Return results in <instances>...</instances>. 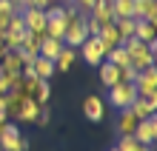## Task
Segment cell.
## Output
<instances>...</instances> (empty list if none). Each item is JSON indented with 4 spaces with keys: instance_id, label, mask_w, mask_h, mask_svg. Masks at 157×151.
Returning <instances> with one entry per match:
<instances>
[{
    "instance_id": "obj_8",
    "label": "cell",
    "mask_w": 157,
    "mask_h": 151,
    "mask_svg": "<svg viewBox=\"0 0 157 151\" xmlns=\"http://www.w3.org/2000/svg\"><path fill=\"white\" fill-rule=\"evenodd\" d=\"M80 54H83V60H86L89 66H100L103 63V51H100V40L97 37H86V40L80 43Z\"/></svg>"
},
{
    "instance_id": "obj_21",
    "label": "cell",
    "mask_w": 157,
    "mask_h": 151,
    "mask_svg": "<svg viewBox=\"0 0 157 151\" xmlns=\"http://www.w3.org/2000/svg\"><path fill=\"white\" fill-rule=\"evenodd\" d=\"M112 12H114V20H120V17H132L134 0H112Z\"/></svg>"
},
{
    "instance_id": "obj_28",
    "label": "cell",
    "mask_w": 157,
    "mask_h": 151,
    "mask_svg": "<svg viewBox=\"0 0 157 151\" xmlns=\"http://www.w3.org/2000/svg\"><path fill=\"white\" fill-rule=\"evenodd\" d=\"M94 3H97V0H71V6H75V9H80V14H83V17H86V14H91Z\"/></svg>"
},
{
    "instance_id": "obj_27",
    "label": "cell",
    "mask_w": 157,
    "mask_h": 151,
    "mask_svg": "<svg viewBox=\"0 0 157 151\" xmlns=\"http://www.w3.org/2000/svg\"><path fill=\"white\" fill-rule=\"evenodd\" d=\"M137 148H140V143H137L132 134H123L120 143H117V151H137Z\"/></svg>"
},
{
    "instance_id": "obj_17",
    "label": "cell",
    "mask_w": 157,
    "mask_h": 151,
    "mask_svg": "<svg viewBox=\"0 0 157 151\" xmlns=\"http://www.w3.org/2000/svg\"><path fill=\"white\" fill-rule=\"evenodd\" d=\"M137 123H140V120H137L128 108H123V111H120V120H117V131H120V137H123V134H134Z\"/></svg>"
},
{
    "instance_id": "obj_31",
    "label": "cell",
    "mask_w": 157,
    "mask_h": 151,
    "mask_svg": "<svg viewBox=\"0 0 157 151\" xmlns=\"http://www.w3.org/2000/svg\"><path fill=\"white\" fill-rule=\"evenodd\" d=\"M12 3H14V9H17V14H20L23 9H29V0H12Z\"/></svg>"
},
{
    "instance_id": "obj_2",
    "label": "cell",
    "mask_w": 157,
    "mask_h": 151,
    "mask_svg": "<svg viewBox=\"0 0 157 151\" xmlns=\"http://www.w3.org/2000/svg\"><path fill=\"white\" fill-rule=\"evenodd\" d=\"M137 100V89H134V83H117V86L109 89V103H112L114 108H128L132 103Z\"/></svg>"
},
{
    "instance_id": "obj_24",
    "label": "cell",
    "mask_w": 157,
    "mask_h": 151,
    "mask_svg": "<svg viewBox=\"0 0 157 151\" xmlns=\"http://www.w3.org/2000/svg\"><path fill=\"white\" fill-rule=\"evenodd\" d=\"M106 60L112 63V66H117V69H123V66H128V54H126L123 46H114V49L106 54Z\"/></svg>"
},
{
    "instance_id": "obj_7",
    "label": "cell",
    "mask_w": 157,
    "mask_h": 151,
    "mask_svg": "<svg viewBox=\"0 0 157 151\" xmlns=\"http://www.w3.org/2000/svg\"><path fill=\"white\" fill-rule=\"evenodd\" d=\"M128 111H132L137 120H149V117H154V111H157V94H154V97H137L132 106H128Z\"/></svg>"
},
{
    "instance_id": "obj_3",
    "label": "cell",
    "mask_w": 157,
    "mask_h": 151,
    "mask_svg": "<svg viewBox=\"0 0 157 151\" xmlns=\"http://www.w3.org/2000/svg\"><path fill=\"white\" fill-rule=\"evenodd\" d=\"M0 148L3 151H26L29 148V140L20 134V128H17L12 120H9V126L3 128V134H0Z\"/></svg>"
},
{
    "instance_id": "obj_26",
    "label": "cell",
    "mask_w": 157,
    "mask_h": 151,
    "mask_svg": "<svg viewBox=\"0 0 157 151\" xmlns=\"http://www.w3.org/2000/svg\"><path fill=\"white\" fill-rule=\"evenodd\" d=\"M17 83H20V74H3L0 71V94H9Z\"/></svg>"
},
{
    "instance_id": "obj_33",
    "label": "cell",
    "mask_w": 157,
    "mask_h": 151,
    "mask_svg": "<svg viewBox=\"0 0 157 151\" xmlns=\"http://www.w3.org/2000/svg\"><path fill=\"white\" fill-rule=\"evenodd\" d=\"M6 126H9V117H6V114H0V134H3V128H6Z\"/></svg>"
},
{
    "instance_id": "obj_9",
    "label": "cell",
    "mask_w": 157,
    "mask_h": 151,
    "mask_svg": "<svg viewBox=\"0 0 157 151\" xmlns=\"http://www.w3.org/2000/svg\"><path fill=\"white\" fill-rule=\"evenodd\" d=\"M83 114H86L91 123H103V114H106V106H103V100H100L97 94L86 97V103H83Z\"/></svg>"
},
{
    "instance_id": "obj_36",
    "label": "cell",
    "mask_w": 157,
    "mask_h": 151,
    "mask_svg": "<svg viewBox=\"0 0 157 151\" xmlns=\"http://www.w3.org/2000/svg\"><path fill=\"white\" fill-rule=\"evenodd\" d=\"M112 151H117V148H112Z\"/></svg>"
},
{
    "instance_id": "obj_13",
    "label": "cell",
    "mask_w": 157,
    "mask_h": 151,
    "mask_svg": "<svg viewBox=\"0 0 157 151\" xmlns=\"http://www.w3.org/2000/svg\"><path fill=\"white\" fill-rule=\"evenodd\" d=\"M60 49H63V40H57V37H43L40 40V57H46V60H57V54H60Z\"/></svg>"
},
{
    "instance_id": "obj_19",
    "label": "cell",
    "mask_w": 157,
    "mask_h": 151,
    "mask_svg": "<svg viewBox=\"0 0 157 151\" xmlns=\"http://www.w3.org/2000/svg\"><path fill=\"white\" fill-rule=\"evenodd\" d=\"M134 37H137V40H143V43H151V40H154V23L137 20V23H134Z\"/></svg>"
},
{
    "instance_id": "obj_15",
    "label": "cell",
    "mask_w": 157,
    "mask_h": 151,
    "mask_svg": "<svg viewBox=\"0 0 157 151\" xmlns=\"http://www.w3.org/2000/svg\"><path fill=\"white\" fill-rule=\"evenodd\" d=\"M40 103H34V100H23V106H20V111H17V120L14 123H34L37 120V114H40Z\"/></svg>"
},
{
    "instance_id": "obj_37",
    "label": "cell",
    "mask_w": 157,
    "mask_h": 151,
    "mask_svg": "<svg viewBox=\"0 0 157 151\" xmlns=\"http://www.w3.org/2000/svg\"><path fill=\"white\" fill-rule=\"evenodd\" d=\"M0 151H3V148H0Z\"/></svg>"
},
{
    "instance_id": "obj_14",
    "label": "cell",
    "mask_w": 157,
    "mask_h": 151,
    "mask_svg": "<svg viewBox=\"0 0 157 151\" xmlns=\"http://www.w3.org/2000/svg\"><path fill=\"white\" fill-rule=\"evenodd\" d=\"M100 80H103L106 89H112V86H117V83H123V80H120V69H117V66H112L109 60L100 63Z\"/></svg>"
},
{
    "instance_id": "obj_12",
    "label": "cell",
    "mask_w": 157,
    "mask_h": 151,
    "mask_svg": "<svg viewBox=\"0 0 157 151\" xmlns=\"http://www.w3.org/2000/svg\"><path fill=\"white\" fill-rule=\"evenodd\" d=\"M89 17H94V20H97V23H103V26L114 23V12H112V0H97Z\"/></svg>"
},
{
    "instance_id": "obj_10",
    "label": "cell",
    "mask_w": 157,
    "mask_h": 151,
    "mask_svg": "<svg viewBox=\"0 0 157 151\" xmlns=\"http://www.w3.org/2000/svg\"><path fill=\"white\" fill-rule=\"evenodd\" d=\"M132 17H134V20H149V23H154V17H157V0H134Z\"/></svg>"
},
{
    "instance_id": "obj_25",
    "label": "cell",
    "mask_w": 157,
    "mask_h": 151,
    "mask_svg": "<svg viewBox=\"0 0 157 151\" xmlns=\"http://www.w3.org/2000/svg\"><path fill=\"white\" fill-rule=\"evenodd\" d=\"M52 97V89H49V80H37V86H34V103H40V106H46Z\"/></svg>"
},
{
    "instance_id": "obj_20",
    "label": "cell",
    "mask_w": 157,
    "mask_h": 151,
    "mask_svg": "<svg viewBox=\"0 0 157 151\" xmlns=\"http://www.w3.org/2000/svg\"><path fill=\"white\" fill-rule=\"evenodd\" d=\"M134 17H120V20H114V29L120 34V40H128V37H134Z\"/></svg>"
},
{
    "instance_id": "obj_22",
    "label": "cell",
    "mask_w": 157,
    "mask_h": 151,
    "mask_svg": "<svg viewBox=\"0 0 157 151\" xmlns=\"http://www.w3.org/2000/svg\"><path fill=\"white\" fill-rule=\"evenodd\" d=\"M100 40H103L109 49H114V46H123V40H120V34H117V29H114V23L103 26V32H100Z\"/></svg>"
},
{
    "instance_id": "obj_34",
    "label": "cell",
    "mask_w": 157,
    "mask_h": 151,
    "mask_svg": "<svg viewBox=\"0 0 157 151\" xmlns=\"http://www.w3.org/2000/svg\"><path fill=\"white\" fill-rule=\"evenodd\" d=\"M0 114H6V94H0Z\"/></svg>"
},
{
    "instance_id": "obj_35",
    "label": "cell",
    "mask_w": 157,
    "mask_h": 151,
    "mask_svg": "<svg viewBox=\"0 0 157 151\" xmlns=\"http://www.w3.org/2000/svg\"><path fill=\"white\" fill-rule=\"evenodd\" d=\"M60 3H66V6H69V3H71V0H60Z\"/></svg>"
},
{
    "instance_id": "obj_23",
    "label": "cell",
    "mask_w": 157,
    "mask_h": 151,
    "mask_svg": "<svg viewBox=\"0 0 157 151\" xmlns=\"http://www.w3.org/2000/svg\"><path fill=\"white\" fill-rule=\"evenodd\" d=\"M12 14H17V9L12 0H0V32H6L9 20H12Z\"/></svg>"
},
{
    "instance_id": "obj_11",
    "label": "cell",
    "mask_w": 157,
    "mask_h": 151,
    "mask_svg": "<svg viewBox=\"0 0 157 151\" xmlns=\"http://www.w3.org/2000/svg\"><path fill=\"white\" fill-rule=\"evenodd\" d=\"M20 69H23L20 51H17V49H9L3 54V60H0V71H3V74H20Z\"/></svg>"
},
{
    "instance_id": "obj_18",
    "label": "cell",
    "mask_w": 157,
    "mask_h": 151,
    "mask_svg": "<svg viewBox=\"0 0 157 151\" xmlns=\"http://www.w3.org/2000/svg\"><path fill=\"white\" fill-rule=\"evenodd\" d=\"M32 66H34V74H37V80H49L52 74H54V63H52V60H46V57H40V54L34 57Z\"/></svg>"
},
{
    "instance_id": "obj_30",
    "label": "cell",
    "mask_w": 157,
    "mask_h": 151,
    "mask_svg": "<svg viewBox=\"0 0 157 151\" xmlns=\"http://www.w3.org/2000/svg\"><path fill=\"white\" fill-rule=\"evenodd\" d=\"M54 3H57V0H29V9H43L46 12V9L54 6Z\"/></svg>"
},
{
    "instance_id": "obj_1",
    "label": "cell",
    "mask_w": 157,
    "mask_h": 151,
    "mask_svg": "<svg viewBox=\"0 0 157 151\" xmlns=\"http://www.w3.org/2000/svg\"><path fill=\"white\" fill-rule=\"evenodd\" d=\"M123 49L128 54V66L137 71L149 69V66H154V51L149 49V43L137 40V37H128V40H123Z\"/></svg>"
},
{
    "instance_id": "obj_4",
    "label": "cell",
    "mask_w": 157,
    "mask_h": 151,
    "mask_svg": "<svg viewBox=\"0 0 157 151\" xmlns=\"http://www.w3.org/2000/svg\"><path fill=\"white\" fill-rule=\"evenodd\" d=\"M20 17H23L26 32H29V34H34L37 40L46 37V12H43V9H23Z\"/></svg>"
},
{
    "instance_id": "obj_32",
    "label": "cell",
    "mask_w": 157,
    "mask_h": 151,
    "mask_svg": "<svg viewBox=\"0 0 157 151\" xmlns=\"http://www.w3.org/2000/svg\"><path fill=\"white\" fill-rule=\"evenodd\" d=\"M6 51H9V46H6V40H3V34H0V60H3Z\"/></svg>"
},
{
    "instance_id": "obj_5",
    "label": "cell",
    "mask_w": 157,
    "mask_h": 151,
    "mask_svg": "<svg viewBox=\"0 0 157 151\" xmlns=\"http://www.w3.org/2000/svg\"><path fill=\"white\" fill-rule=\"evenodd\" d=\"M134 89H137V97H154L157 94V69L154 66H149V69H143L137 74Z\"/></svg>"
},
{
    "instance_id": "obj_29",
    "label": "cell",
    "mask_w": 157,
    "mask_h": 151,
    "mask_svg": "<svg viewBox=\"0 0 157 151\" xmlns=\"http://www.w3.org/2000/svg\"><path fill=\"white\" fill-rule=\"evenodd\" d=\"M34 123H37V126H49V123H52V111L49 108H40V114H37V120H34Z\"/></svg>"
},
{
    "instance_id": "obj_16",
    "label": "cell",
    "mask_w": 157,
    "mask_h": 151,
    "mask_svg": "<svg viewBox=\"0 0 157 151\" xmlns=\"http://www.w3.org/2000/svg\"><path fill=\"white\" fill-rule=\"evenodd\" d=\"M75 60H77V49H71V46H63L60 54H57V60H54V71H69Z\"/></svg>"
},
{
    "instance_id": "obj_6",
    "label": "cell",
    "mask_w": 157,
    "mask_h": 151,
    "mask_svg": "<svg viewBox=\"0 0 157 151\" xmlns=\"http://www.w3.org/2000/svg\"><path fill=\"white\" fill-rule=\"evenodd\" d=\"M140 145H154L157 143V117H149V120H140L132 134Z\"/></svg>"
}]
</instances>
